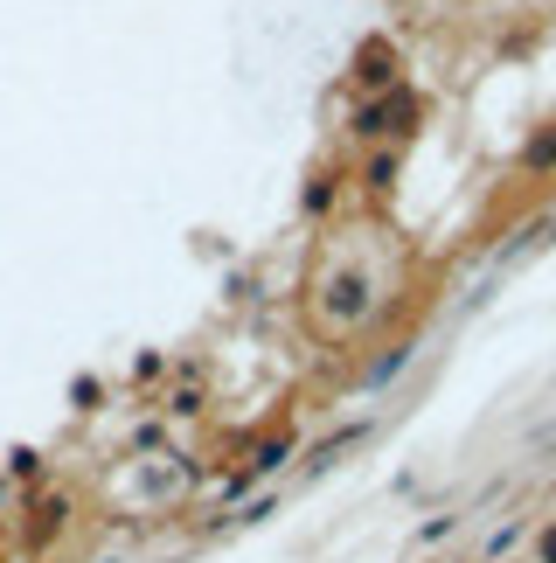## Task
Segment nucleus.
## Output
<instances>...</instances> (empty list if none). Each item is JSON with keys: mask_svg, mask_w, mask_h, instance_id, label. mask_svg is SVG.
Returning <instances> with one entry per match:
<instances>
[{"mask_svg": "<svg viewBox=\"0 0 556 563\" xmlns=\"http://www.w3.org/2000/svg\"><path fill=\"white\" fill-rule=\"evenodd\" d=\"M543 563H556V529H543Z\"/></svg>", "mask_w": 556, "mask_h": 563, "instance_id": "f257e3e1", "label": "nucleus"}]
</instances>
